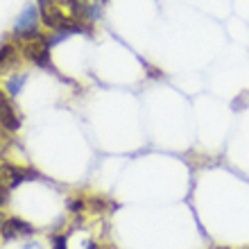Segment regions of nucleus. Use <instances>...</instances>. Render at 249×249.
I'll use <instances>...</instances> for the list:
<instances>
[{"instance_id":"obj_3","label":"nucleus","mask_w":249,"mask_h":249,"mask_svg":"<svg viewBox=\"0 0 249 249\" xmlns=\"http://www.w3.org/2000/svg\"><path fill=\"white\" fill-rule=\"evenodd\" d=\"M64 9L72 18L84 20V23H95L100 18V2L98 0H59Z\"/></svg>"},{"instance_id":"obj_11","label":"nucleus","mask_w":249,"mask_h":249,"mask_svg":"<svg viewBox=\"0 0 249 249\" xmlns=\"http://www.w3.org/2000/svg\"><path fill=\"white\" fill-rule=\"evenodd\" d=\"M84 206H86V204L82 202V199H68V209H71V211H82Z\"/></svg>"},{"instance_id":"obj_9","label":"nucleus","mask_w":249,"mask_h":249,"mask_svg":"<svg viewBox=\"0 0 249 249\" xmlns=\"http://www.w3.org/2000/svg\"><path fill=\"white\" fill-rule=\"evenodd\" d=\"M50 240H53V249H68L66 247V236H53L50 238Z\"/></svg>"},{"instance_id":"obj_5","label":"nucleus","mask_w":249,"mask_h":249,"mask_svg":"<svg viewBox=\"0 0 249 249\" xmlns=\"http://www.w3.org/2000/svg\"><path fill=\"white\" fill-rule=\"evenodd\" d=\"M0 127L5 131H18L20 118L16 113V107L12 105V98L0 91Z\"/></svg>"},{"instance_id":"obj_13","label":"nucleus","mask_w":249,"mask_h":249,"mask_svg":"<svg viewBox=\"0 0 249 249\" xmlns=\"http://www.w3.org/2000/svg\"><path fill=\"white\" fill-rule=\"evenodd\" d=\"M2 222H5V215H2V213H0V224H2Z\"/></svg>"},{"instance_id":"obj_7","label":"nucleus","mask_w":249,"mask_h":249,"mask_svg":"<svg viewBox=\"0 0 249 249\" xmlns=\"http://www.w3.org/2000/svg\"><path fill=\"white\" fill-rule=\"evenodd\" d=\"M16 48L12 46V43H5V46H0V72L9 71V68H14V64H16Z\"/></svg>"},{"instance_id":"obj_15","label":"nucleus","mask_w":249,"mask_h":249,"mask_svg":"<svg viewBox=\"0 0 249 249\" xmlns=\"http://www.w3.org/2000/svg\"><path fill=\"white\" fill-rule=\"evenodd\" d=\"M98 2H100V5H102V2H107V0H98Z\"/></svg>"},{"instance_id":"obj_2","label":"nucleus","mask_w":249,"mask_h":249,"mask_svg":"<svg viewBox=\"0 0 249 249\" xmlns=\"http://www.w3.org/2000/svg\"><path fill=\"white\" fill-rule=\"evenodd\" d=\"M50 39L46 34H39L34 39L25 41L23 43V57H25L30 64L39 66V68H46V71H53V61H50Z\"/></svg>"},{"instance_id":"obj_14","label":"nucleus","mask_w":249,"mask_h":249,"mask_svg":"<svg viewBox=\"0 0 249 249\" xmlns=\"http://www.w3.org/2000/svg\"><path fill=\"white\" fill-rule=\"evenodd\" d=\"M0 184H5V181H2V175H0ZM7 186V184H5Z\"/></svg>"},{"instance_id":"obj_4","label":"nucleus","mask_w":249,"mask_h":249,"mask_svg":"<svg viewBox=\"0 0 249 249\" xmlns=\"http://www.w3.org/2000/svg\"><path fill=\"white\" fill-rule=\"evenodd\" d=\"M0 175H2V181H5L9 188H16V186L25 184L27 179H36V170H30V168H23V165H14V163H0Z\"/></svg>"},{"instance_id":"obj_6","label":"nucleus","mask_w":249,"mask_h":249,"mask_svg":"<svg viewBox=\"0 0 249 249\" xmlns=\"http://www.w3.org/2000/svg\"><path fill=\"white\" fill-rule=\"evenodd\" d=\"M34 227L20 217H5V222L0 224V236L5 240H14V238H23V236H32Z\"/></svg>"},{"instance_id":"obj_12","label":"nucleus","mask_w":249,"mask_h":249,"mask_svg":"<svg viewBox=\"0 0 249 249\" xmlns=\"http://www.w3.org/2000/svg\"><path fill=\"white\" fill-rule=\"evenodd\" d=\"M23 249H43V247H41L39 243H27V245H25V247H23Z\"/></svg>"},{"instance_id":"obj_1","label":"nucleus","mask_w":249,"mask_h":249,"mask_svg":"<svg viewBox=\"0 0 249 249\" xmlns=\"http://www.w3.org/2000/svg\"><path fill=\"white\" fill-rule=\"evenodd\" d=\"M41 32V16H39V7L36 2H30V5L18 14V18L14 23V36L18 41H30L34 36H39Z\"/></svg>"},{"instance_id":"obj_10","label":"nucleus","mask_w":249,"mask_h":249,"mask_svg":"<svg viewBox=\"0 0 249 249\" xmlns=\"http://www.w3.org/2000/svg\"><path fill=\"white\" fill-rule=\"evenodd\" d=\"M9 186H5V184H0V206H5L7 202H9Z\"/></svg>"},{"instance_id":"obj_8","label":"nucleus","mask_w":249,"mask_h":249,"mask_svg":"<svg viewBox=\"0 0 249 249\" xmlns=\"http://www.w3.org/2000/svg\"><path fill=\"white\" fill-rule=\"evenodd\" d=\"M25 82H27V75H25V72H18V75L14 72L12 77L7 79V95H9V98H16V95L23 91Z\"/></svg>"}]
</instances>
